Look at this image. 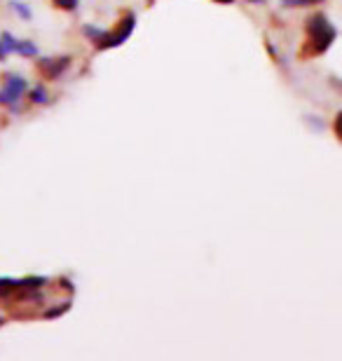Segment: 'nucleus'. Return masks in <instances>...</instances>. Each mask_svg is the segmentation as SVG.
Segmentation results:
<instances>
[{
  "label": "nucleus",
  "mask_w": 342,
  "mask_h": 361,
  "mask_svg": "<svg viewBox=\"0 0 342 361\" xmlns=\"http://www.w3.org/2000/svg\"><path fill=\"white\" fill-rule=\"evenodd\" d=\"M134 28H136V14H125L122 17V21L118 26L113 28V31H97V28H92V26H87L85 28V35L94 42V47H99V49H113V47H120V45H125V42L129 40V35L134 33Z\"/></svg>",
  "instance_id": "nucleus-1"
},
{
  "label": "nucleus",
  "mask_w": 342,
  "mask_h": 361,
  "mask_svg": "<svg viewBox=\"0 0 342 361\" xmlns=\"http://www.w3.org/2000/svg\"><path fill=\"white\" fill-rule=\"evenodd\" d=\"M305 31H307V52L310 54H324L333 42L338 38L336 26L331 24L324 14H312L305 24Z\"/></svg>",
  "instance_id": "nucleus-2"
},
{
  "label": "nucleus",
  "mask_w": 342,
  "mask_h": 361,
  "mask_svg": "<svg viewBox=\"0 0 342 361\" xmlns=\"http://www.w3.org/2000/svg\"><path fill=\"white\" fill-rule=\"evenodd\" d=\"M10 54L35 56L38 54V47H35L31 40H19V38H14L12 33H3L0 35V61H5Z\"/></svg>",
  "instance_id": "nucleus-3"
},
{
  "label": "nucleus",
  "mask_w": 342,
  "mask_h": 361,
  "mask_svg": "<svg viewBox=\"0 0 342 361\" xmlns=\"http://www.w3.org/2000/svg\"><path fill=\"white\" fill-rule=\"evenodd\" d=\"M28 90L26 78L21 75H7L3 87H0V104L3 106H17L24 99V92Z\"/></svg>",
  "instance_id": "nucleus-4"
},
{
  "label": "nucleus",
  "mask_w": 342,
  "mask_h": 361,
  "mask_svg": "<svg viewBox=\"0 0 342 361\" xmlns=\"http://www.w3.org/2000/svg\"><path fill=\"white\" fill-rule=\"evenodd\" d=\"M71 66V59L68 56H59V59H42L38 63V68H40V73L47 78V80H56L63 71H66Z\"/></svg>",
  "instance_id": "nucleus-5"
},
{
  "label": "nucleus",
  "mask_w": 342,
  "mask_h": 361,
  "mask_svg": "<svg viewBox=\"0 0 342 361\" xmlns=\"http://www.w3.org/2000/svg\"><path fill=\"white\" fill-rule=\"evenodd\" d=\"M17 291H19V279L0 277V298H10Z\"/></svg>",
  "instance_id": "nucleus-6"
},
{
  "label": "nucleus",
  "mask_w": 342,
  "mask_h": 361,
  "mask_svg": "<svg viewBox=\"0 0 342 361\" xmlns=\"http://www.w3.org/2000/svg\"><path fill=\"white\" fill-rule=\"evenodd\" d=\"M12 10L17 12V17H19V19H31V17H33L31 7H28L26 3H19V0H12Z\"/></svg>",
  "instance_id": "nucleus-7"
},
{
  "label": "nucleus",
  "mask_w": 342,
  "mask_h": 361,
  "mask_svg": "<svg viewBox=\"0 0 342 361\" xmlns=\"http://www.w3.org/2000/svg\"><path fill=\"white\" fill-rule=\"evenodd\" d=\"M31 101L33 104H47V90L42 87V85H38V87L31 92Z\"/></svg>",
  "instance_id": "nucleus-8"
},
{
  "label": "nucleus",
  "mask_w": 342,
  "mask_h": 361,
  "mask_svg": "<svg viewBox=\"0 0 342 361\" xmlns=\"http://www.w3.org/2000/svg\"><path fill=\"white\" fill-rule=\"evenodd\" d=\"M52 3L59 7V10H66V12H73L78 7L80 0H52Z\"/></svg>",
  "instance_id": "nucleus-9"
},
{
  "label": "nucleus",
  "mask_w": 342,
  "mask_h": 361,
  "mask_svg": "<svg viewBox=\"0 0 342 361\" xmlns=\"http://www.w3.org/2000/svg\"><path fill=\"white\" fill-rule=\"evenodd\" d=\"M286 7H305V5H310V3H322V0H281Z\"/></svg>",
  "instance_id": "nucleus-10"
},
{
  "label": "nucleus",
  "mask_w": 342,
  "mask_h": 361,
  "mask_svg": "<svg viewBox=\"0 0 342 361\" xmlns=\"http://www.w3.org/2000/svg\"><path fill=\"white\" fill-rule=\"evenodd\" d=\"M71 310V302H63V307H54V310H47L45 312V317H59V314H63V312H68Z\"/></svg>",
  "instance_id": "nucleus-11"
},
{
  "label": "nucleus",
  "mask_w": 342,
  "mask_h": 361,
  "mask_svg": "<svg viewBox=\"0 0 342 361\" xmlns=\"http://www.w3.org/2000/svg\"><path fill=\"white\" fill-rule=\"evenodd\" d=\"M216 3H223V5H230L232 0H216Z\"/></svg>",
  "instance_id": "nucleus-12"
},
{
  "label": "nucleus",
  "mask_w": 342,
  "mask_h": 361,
  "mask_svg": "<svg viewBox=\"0 0 342 361\" xmlns=\"http://www.w3.org/2000/svg\"><path fill=\"white\" fill-rule=\"evenodd\" d=\"M249 3H263V0H249Z\"/></svg>",
  "instance_id": "nucleus-13"
},
{
  "label": "nucleus",
  "mask_w": 342,
  "mask_h": 361,
  "mask_svg": "<svg viewBox=\"0 0 342 361\" xmlns=\"http://www.w3.org/2000/svg\"><path fill=\"white\" fill-rule=\"evenodd\" d=\"M0 326H3V317H0Z\"/></svg>",
  "instance_id": "nucleus-14"
}]
</instances>
